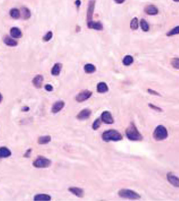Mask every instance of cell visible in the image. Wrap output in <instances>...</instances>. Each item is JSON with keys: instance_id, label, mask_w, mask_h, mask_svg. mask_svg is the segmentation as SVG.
Listing matches in <instances>:
<instances>
[{"instance_id": "e575fe53", "label": "cell", "mask_w": 179, "mask_h": 201, "mask_svg": "<svg viewBox=\"0 0 179 201\" xmlns=\"http://www.w3.org/2000/svg\"><path fill=\"white\" fill-rule=\"evenodd\" d=\"M31 152H32V149H28L26 152H25V154H24V158H30L31 156Z\"/></svg>"}, {"instance_id": "8992f818", "label": "cell", "mask_w": 179, "mask_h": 201, "mask_svg": "<svg viewBox=\"0 0 179 201\" xmlns=\"http://www.w3.org/2000/svg\"><path fill=\"white\" fill-rule=\"evenodd\" d=\"M92 95V92L89 90H83L80 92L76 96V100L78 103H82L85 101L87 100L88 99L91 98Z\"/></svg>"}, {"instance_id": "4dcf8cb0", "label": "cell", "mask_w": 179, "mask_h": 201, "mask_svg": "<svg viewBox=\"0 0 179 201\" xmlns=\"http://www.w3.org/2000/svg\"><path fill=\"white\" fill-rule=\"evenodd\" d=\"M101 125V120L100 119H97L95 120L92 125V129L94 130H97L99 128H100Z\"/></svg>"}, {"instance_id": "4316f807", "label": "cell", "mask_w": 179, "mask_h": 201, "mask_svg": "<svg viewBox=\"0 0 179 201\" xmlns=\"http://www.w3.org/2000/svg\"><path fill=\"white\" fill-rule=\"evenodd\" d=\"M140 26L143 31L148 32L150 30V26L145 19H141L140 21Z\"/></svg>"}, {"instance_id": "7402d4cb", "label": "cell", "mask_w": 179, "mask_h": 201, "mask_svg": "<svg viewBox=\"0 0 179 201\" xmlns=\"http://www.w3.org/2000/svg\"><path fill=\"white\" fill-rule=\"evenodd\" d=\"M34 201H50L51 200V197L48 194H39L34 196Z\"/></svg>"}, {"instance_id": "d4e9b609", "label": "cell", "mask_w": 179, "mask_h": 201, "mask_svg": "<svg viewBox=\"0 0 179 201\" xmlns=\"http://www.w3.org/2000/svg\"><path fill=\"white\" fill-rule=\"evenodd\" d=\"M84 70L86 73H93L96 71V67L93 64H86L84 66Z\"/></svg>"}, {"instance_id": "7a4b0ae2", "label": "cell", "mask_w": 179, "mask_h": 201, "mask_svg": "<svg viewBox=\"0 0 179 201\" xmlns=\"http://www.w3.org/2000/svg\"><path fill=\"white\" fill-rule=\"evenodd\" d=\"M102 140L105 142L120 141L123 140L122 134L114 129H110L103 133L102 135Z\"/></svg>"}, {"instance_id": "cb8c5ba5", "label": "cell", "mask_w": 179, "mask_h": 201, "mask_svg": "<svg viewBox=\"0 0 179 201\" xmlns=\"http://www.w3.org/2000/svg\"><path fill=\"white\" fill-rule=\"evenodd\" d=\"M10 17L14 19H19L21 17V11L17 8H12L9 12Z\"/></svg>"}, {"instance_id": "7c38bea8", "label": "cell", "mask_w": 179, "mask_h": 201, "mask_svg": "<svg viewBox=\"0 0 179 201\" xmlns=\"http://www.w3.org/2000/svg\"><path fill=\"white\" fill-rule=\"evenodd\" d=\"M87 25L88 28L93 29L95 30L102 31L103 29V26L100 22H87Z\"/></svg>"}, {"instance_id": "1f68e13d", "label": "cell", "mask_w": 179, "mask_h": 201, "mask_svg": "<svg viewBox=\"0 0 179 201\" xmlns=\"http://www.w3.org/2000/svg\"><path fill=\"white\" fill-rule=\"evenodd\" d=\"M53 37V33L52 31H48L47 34L43 37H42V40L44 42H49V40H51Z\"/></svg>"}, {"instance_id": "9a60e30c", "label": "cell", "mask_w": 179, "mask_h": 201, "mask_svg": "<svg viewBox=\"0 0 179 201\" xmlns=\"http://www.w3.org/2000/svg\"><path fill=\"white\" fill-rule=\"evenodd\" d=\"M3 42L5 44L6 46H10V47H15L18 46V43L17 41L12 39V37H10L8 35H5L3 37Z\"/></svg>"}, {"instance_id": "44dd1931", "label": "cell", "mask_w": 179, "mask_h": 201, "mask_svg": "<svg viewBox=\"0 0 179 201\" xmlns=\"http://www.w3.org/2000/svg\"><path fill=\"white\" fill-rule=\"evenodd\" d=\"M109 88L106 83L104 82L99 83L97 85V91L99 93H105L108 91Z\"/></svg>"}, {"instance_id": "5bb4252c", "label": "cell", "mask_w": 179, "mask_h": 201, "mask_svg": "<svg viewBox=\"0 0 179 201\" xmlns=\"http://www.w3.org/2000/svg\"><path fill=\"white\" fill-rule=\"evenodd\" d=\"M145 12H146L147 15H155L158 14L159 12V10L157 6L154 5H149L145 7Z\"/></svg>"}, {"instance_id": "4fadbf2b", "label": "cell", "mask_w": 179, "mask_h": 201, "mask_svg": "<svg viewBox=\"0 0 179 201\" xmlns=\"http://www.w3.org/2000/svg\"><path fill=\"white\" fill-rule=\"evenodd\" d=\"M68 190L71 193H72L73 194L79 197V198H82L84 196V190L81 188H79L78 187L71 186L70 188H69Z\"/></svg>"}, {"instance_id": "52a82bcc", "label": "cell", "mask_w": 179, "mask_h": 201, "mask_svg": "<svg viewBox=\"0 0 179 201\" xmlns=\"http://www.w3.org/2000/svg\"><path fill=\"white\" fill-rule=\"evenodd\" d=\"M95 6V0H90L88 1V7L87 10V22L92 21L93 15Z\"/></svg>"}, {"instance_id": "5b68a950", "label": "cell", "mask_w": 179, "mask_h": 201, "mask_svg": "<svg viewBox=\"0 0 179 201\" xmlns=\"http://www.w3.org/2000/svg\"><path fill=\"white\" fill-rule=\"evenodd\" d=\"M51 160L42 156H39L33 161V166L37 168H46L51 165Z\"/></svg>"}, {"instance_id": "9c48e42d", "label": "cell", "mask_w": 179, "mask_h": 201, "mask_svg": "<svg viewBox=\"0 0 179 201\" xmlns=\"http://www.w3.org/2000/svg\"><path fill=\"white\" fill-rule=\"evenodd\" d=\"M168 181L174 187L179 188V178L174 174L169 172L167 174Z\"/></svg>"}, {"instance_id": "d6a6232c", "label": "cell", "mask_w": 179, "mask_h": 201, "mask_svg": "<svg viewBox=\"0 0 179 201\" xmlns=\"http://www.w3.org/2000/svg\"><path fill=\"white\" fill-rule=\"evenodd\" d=\"M149 107L151 109H152V110H155L157 111V112H161L163 111V110H162V109L161 108L158 107L157 105H155L153 104H149Z\"/></svg>"}, {"instance_id": "6da1fadb", "label": "cell", "mask_w": 179, "mask_h": 201, "mask_svg": "<svg viewBox=\"0 0 179 201\" xmlns=\"http://www.w3.org/2000/svg\"><path fill=\"white\" fill-rule=\"evenodd\" d=\"M125 134L128 140L132 141H140L143 140V136L141 134L134 122H131L125 130Z\"/></svg>"}, {"instance_id": "ba28073f", "label": "cell", "mask_w": 179, "mask_h": 201, "mask_svg": "<svg viewBox=\"0 0 179 201\" xmlns=\"http://www.w3.org/2000/svg\"><path fill=\"white\" fill-rule=\"evenodd\" d=\"M101 120L106 124H112L114 123V119L112 115L109 111H104L101 115Z\"/></svg>"}, {"instance_id": "f35d334b", "label": "cell", "mask_w": 179, "mask_h": 201, "mask_svg": "<svg viewBox=\"0 0 179 201\" xmlns=\"http://www.w3.org/2000/svg\"><path fill=\"white\" fill-rule=\"evenodd\" d=\"M125 0H115V2L117 4H122L124 3Z\"/></svg>"}, {"instance_id": "836d02e7", "label": "cell", "mask_w": 179, "mask_h": 201, "mask_svg": "<svg viewBox=\"0 0 179 201\" xmlns=\"http://www.w3.org/2000/svg\"><path fill=\"white\" fill-rule=\"evenodd\" d=\"M147 92L148 93L152 95H155V96H161V94L158 92L155 91V90H152V89H147Z\"/></svg>"}, {"instance_id": "ffe728a7", "label": "cell", "mask_w": 179, "mask_h": 201, "mask_svg": "<svg viewBox=\"0 0 179 201\" xmlns=\"http://www.w3.org/2000/svg\"><path fill=\"white\" fill-rule=\"evenodd\" d=\"M62 69V65L60 63L55 64L51 69V74L53 76H58L60 75Z\"/></svg>"}, {"instance_id": "8d00e7d4", "label": "cell", "mask_w": 179, "mask_h": 201, "mask_svg": "<svg viewBox=\"0 0 179 201\" xmlns=\"http://www.w3.org/2000/svg\"><path fill=\"white\" fill-rule=\"evenodd\" d=\"M75 5L77 6V8H79V7L81 5V0H76L75 1Z\"/></svg>"}, {"instance_id": "f546056e", "label": "cell", "mask_w": 179, "mask_h": 201, "mask_svg": "<svg viewBox=\"0 0 179 201\" xmlns=\"http://www.w3.org/2000/svg\"><path fill=\"white\" fill-rule=\"evenodd\" d=\"M171 66L176 69H179V58H174L171 60Z\"/></svg>"}, {"instance_id": "484cf974", "label": "cell", "mask_w": 179, "mask_h": 201, "mask_svg": "<svg viewBox=\"0 0 179 201\" xmlns=\"http://www.w3.org/2000/svg\"><path fill=\"white\" fill-rule=\"evenodd\" d=\"M134 62V58L131 55L125 56L122 60V64L125 66H129L133 64Z\"/></svg>"}, {"instance_id": "d6986e66", "label": "cell", "mask_w": 179, "mask_h": 201, "mask_svg": "<svg viewBox=\"0 0 179 201\" xmlns=\"http://www.w3.org/2000/svg\"><path fill=\"white\" fill-rule=\"evenodd\" d=\"M21 17L24 19H30L31 17V12L30 10L25 6L22 7L21 9Z\"/></svg>"}, {"instance_id": "277c9868", "label": "cell", "mask_w": 179, "mask_h": 201, "mask_svg": "<svg viewBox=\"0 0 179 201\" xmlns=\"http://www.w3.org/2000/svg\"><path fill=\"white\" fill-rule=\"evenodd\" d=\"M118 194L122 198L132 200L140 199L141 198V195L137 192L130 189H121L118 192Z\"/></svg>"}, {"instance_id": "30bf717a", "label": "cell", "mask_w": 179, "mask_h": 201, "mask_svg": "<svg viewBox=\"0 0 179 201\" xmlns=\"http://www.w3.org/2000/svg\"><path fill=\"white\" fill-rule=\"evenodd\" d=\"M65 103L64 101L58 100L55 102L52 105L51 111L53 113H57L60 112L65 107Z\"/></svg>"}, {"instance_id": "83f0119b", "label": "cell", "mask_w": 179, "mask_h": 201, "mask_svg": "<svg viewBox=\"0 0 179 201\" xmlns=\"http://www.w3.org/2000/svg\"><path fill=\"white\" fill-rule=\"evenodd\" d=\"M138 26H139L138 19L137 17H134L131 21L130 27L132 30H137L138 28Z\"/></svg>"}, {"instance_id": "ab89813d", "label": "cell", "mask_w": 179, "mask_h": 201, "mask_svg": "<svg viewBox=\"0 0 179 201\" xmlns=\"http://www.w3.org/2000/svg\"><path fill=\"white\" fill-rule=\"evenodd\" d=\"M3 100V97H2V94L0 93V103L2 102V101Z\"/></svg>"}, {"instance_id": "74e56055", "label": "cell", "mask_w": 179, "mask_h": 201, "mask_svg": "<svg viewBox=\"0 0 179 201\" xmlns=\"http://www.w3.org/2000/svg\"><path fill=\"white\" fill-rule=\"evenodd\" d=\"M29 110H30V108L28 107H27V106H25V107H23L22 108V110L23 112H28V111H29Z\"/></svg>"}, {"instance_id": "603a6c76", "label": "cell", "mask_w": 179, "mask_h": 201, "mask_svg": "<svg viewBox=\"0 0 179 201\" xmlns=\"http://www.w3.org/2000/svg\"><path fill=\"white\" fill-rule=\"evenodd\" d=\"M51 140V137L49 135H45V136H40L38 138L37 142L41 145H47L49 143Z\"/></svg>"}, {"instance_id": "2e32d148", "label": "cell", "mask_w": 179, "mask_h": 201, "mask_svg": "<svg viewBox=\"0 0 179 201\" xmlns=\"http://www.w3.org/2000/svg\"><path fill=\"white\" fill-rule=\"evenodd\" d=\"M44 81V77L42 75H37L35 76L32 79V84L36 88H40L42 86Z\"/></svg>"}, {"instance_id": "8fae6325", "label": "cell", "mask_w": 179, "mask_h": 201, "mask_svg": "<svg viewBox=\"0 0 179 201\" xmlns=\"http://www.w3.org/2000/svg\"><path fill=\"white\" fill-rule=\"evenodd\" d=\"M91 110L88 109H83L77 115V118L80 120H85L88 119L91 116Z\"/></svg>"}, {"instance_id": "e0dca14e", "label": "cell", "mask_w": 179, "mask_h": 201, "mask_svg": "<svg viewBox=\"0 0 179 201\" xmlns=\"http://www.w3.org/2000/svg\"><path fill=\"white\" fill-rule=\"evenodd\" d=\"M12 155V152L6 147H0V159L7 158Z\"/></svg>"}, {"instance_id": "d590c367", "label": "cell", "mask_w": 179, "mask_h": 201, "mask_svg": "<svg viewBox=\"0 0 179 201\" xmlns=\"http://www.w3.org/2000/svg\"><path fill=\"white\" fill-rule=\"evenodd\" d=\"M44 87H45L46 91H52L53 90V87L51 85H46Z\"/></svg>"}, {"instance_id": "60d3db41", "label": "cell", "mask_w": 179, "mask_h": 201, "mask_svg": "<svg viewBox=\"0 0 179 201\" xmlns=\"http://www.w3.org/2000/svg\"><path fill=\"white\" fill-rule=\"evenodd\" d=\"M175 2H179V0H173Z\"/></svg>"}, {"instance_id": "f1b7e54d", "label": "cell", "mask_w": 179, "mask_h": 201, "mask_svg": "<svg viewBox=\"0 0 179 201\" xmlns=\"http://www.w3.org/2000/svg\"><path fill=\"white\" fill-rule=\"evenodd\" d=\"M177 34H179V26H176L171 30L168 31L166 35L167 37H172L173 35H177Z\"/></svg>"}, {"instance_id": "3957f363", "label": "cell", "mask_w": 179, "mask_h": 201, "mask_svg": "<svg viewBox=\"0 0 179 201\" xmlns=\"http://www.w3.org/2000/svg\"><path fill=\"white\" fill-rule=\"evenodd\" d=\"M168 133L166 128L163 125H158L153 133V137L157 141H162L167 139Z\"/></svg>"}, {"instance_id": "ac0fdd59", "label": "cell", "mask_w": 179, "mask_h": 201, "mask_svg": "<svg viewBox=\"0 0 179 201\" xmlns=\"http://www.w3.org/2000/svg\"><path fill=\"white\" fill-rule=\"evenodd\" d=\"M10 35L12 37L16 39L21 38L23 35L22 31L19 28L16 27L12 28L10 30Z\"/></svg>"}]
</instances>
